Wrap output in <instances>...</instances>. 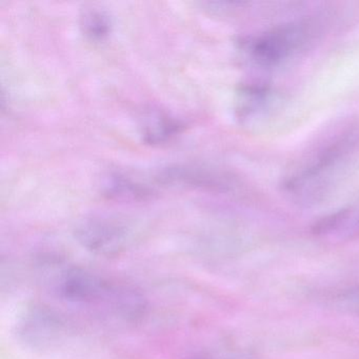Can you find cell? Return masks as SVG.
<instances>
[{
  "label": "cell",
  "instance_id": "6da1fadb",
  "mask_svg": "<svg viewBox=\"0 0 359 359\" xmlns=\"http://www.w3.org/2000/svg\"><path fill=\"white\" fill-rule=\"evenodd\" d=\"M358 149L359 125L334 130L294 161L283 176V193L297 205H316L338 184Z\"/></svg>",
  "mask_w": 359,
  "mask_h": 359
},
{
  "label": "cell",
  "instance_id": "7a4b0ae2",
  "mask_svg": "<svg viewBox=\"0 0 359 359\" xmlns=\"http://www.w3.org/2000/svg\"><path fill=\"white\" fill-rule=\"evenodd\" d=\"M320 33L317 20H290L243 37L238 41V49L251 66L275 70L306 53Z\"/></svg>",
  "mask_w": 359,
  "mask_h": 359
},
{
  "label": "cell",
  "instance_id": "3957f363",
  "mask_svg": "<svg viewBox=\"0 0 359 359\" xmlns=\"http://www.w3.org/2000/svg\"><path fill=\"white\" fill-rule=\"evenodd\" d=\"M115 285L87 269L70 266L58 273L54 287L62 299L94 306L106 313Z\"/></svg>",
  "mask_w": 359,
  "mask_h": 359
},
{
  "label": "cell",
  "instance_id": "277c9868",
  "mask_svg": "<svg viewBox=\"0 0 359 359\" xmlns=\"http://www.w3.org/2000/svg\"><path fill=\"white\" fill-rule=\"evenodd\" d=\"M280 92L268 83H245L235 96V116L241 125L249 128L266 126L283 108Z\"/></svg>",
  "mask_w": 359,
  "mask_h": 359
},
{
  "label": "cell",
  "instance_id": "5b68a950",
  "mask_svg": "<svg viewBox=\"0 0 359 359\" xmlns=\"http://www.w3.org/2000/svg\"><path fill=\"white\" fill-rule=\"evenodd\" d=\"M75 237L88 251L110 257L118 255L127 248L130 232L118 220L93 216L77 226Z\"/></svg>",
  "mask_w": 359,
  "mask_h": 359
},
{
  "label": "cell",
  "instance_id": "8992f818",
  "mask_svg": "<svg viewBox=\"0 0 359 359\" xmlns=\"http://www.w3.org/2000/svg\"><path fill=\"white\" fill-rule=\"evenodd\" d=\"M313 234L330 243L359 238V197L315 222Z\"/></svg>",
  "mask_w": 359,
  "mask_h": 359
},
{
  "label": "cell",
  "instance_id": "52a82bcc",
  "mask_svg": "<svg viewBox=\"0 0 359 359\" xmlns=\"http://www.w3.org/2000/svg\"><path fill=\"white\" fill-rule=\"evenodd\" d=\"M62 317L43 306H35L25 315L20 325V334L27 344L46 346L60 339L65 333Z\"/></svg>",
  "mask_w": 359,
  "mask_h": 359
},
{
  "label": "cell",
  "instance_id": "ba28073f",
  "mask_svg": "<svg viewBox=\"0 0 359 359\" xmlns=\"http://www.w3.org/2000/svg\"><path fill=\"white\" fill-rule=\"evenodd\" d=\"M144 140L151 144H161L170 142L184 129L182 121L161 110H151L146 113L142 123Z\"/></svg>",
  "mask_w": 359,
  "mask_h": 359
},
{
  "label": "cell",
  "instance_id": "9c48e42d",
  "mask_svg": "<svg viewBox=\"0 0 359 359\" xmlns=\"http://www.w3.org/2000/svg\"><path fill=\"white\" fill-rule=\"evenodd\" d=\"M111 20L102 10L92 8L83 11L81 16V28L83 34L92 41H102L111 32Z\"/></svg>",
  "mask_w": 359,
  "mask_h": 359
},
{
  "label": "cell",
  "instance_id": "30bf717a",
  "mask_svg": "<svg viewBox=\"0 0 359 359\" xmlns=\"http://www.w3.org/2000/svg\"><path fill=\"white\" fill-rule=\"evenodd\" d=\"M335 310L359 318V285L344 287L329 298Z\"/></svg>",
  "mask_w": 359,
  "mask_h": 359
}]
</instances>
